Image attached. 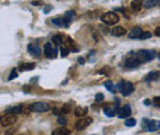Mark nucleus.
Instances as JSON below:
<instances>
[{
	"label": "nucleus",
	"instance_id": "1",
	"mask_svg": "<svg viewBox=\"0 0 160 135\" xmlns=\"http://www.w3.org/2000/svg\"><path fill=\"white\" fill-rule=\"evenodd\" d=\"M101 21L105 23V25H108V26H112V25H116L118 21H120V17L116 12L113 11H108V12H105L103 15L101 16Z\"/></svg>",
	"mask_w": 160,
	"mask_h": 135
},
{
	"label": "nucleus",
	"instance_id": "2",
	"mask_svg": "<svg viewBox=\"0 0 160 135\" xmlns=\"http://www.w3.org/2000/svg\"><path fill=\"white\" fill-rule=\"evenodd\" d=\"M137 58L141 60V63H147L151 62L155 58V52L154 50H149V49H142L137 53Z\"/></svg>",
	"mask_w": 160,
	"mask_h": 135
},
{
	"label": "nucleus",
	"instance_id": "3",
	"mask_svg": "<svg viewBox=\"0 0 160 135\" xmlns=\"http://www.w3.org/2000/svg\"><path fill=\"white\" fill-rule=\"evenodd\" d=\"M142 124L145 131H156L160 129V120H153V119H143Z\"/></svg>",
	"mask_w": 160,
	"mask_h": 135
},
{
	"label": "nucleus",
	"instance_id": "4",
	"mask_svg": "<svg viewBox=\"0 0 160 135\" xmlns=\"http://www.w3.org/2000/svg\"><path fill=\"white\" fill-rule=\"evenodd\" d=\"M30 109L32 112H37V113H42V112H47L51 109V106L47 102H34L30 106Z\"/></svg>",
	"mask_w": 160,
	"mask_h": 135
},
{
	"label": "nucleus",
	"instance_id": "5",
	"mask_svg": "<svg viewBox=\"0 0 160 135\" xmlns=\"http://www.w3.org/2000/svg\"><path fill=\"white\" fill-rule=\"evenodd\" d=\"M43 50H44V55H46L47 58L52 59V58L57 57V49H55V47H54L52 43H50V42H47V43L44 44Z\"/></svg>",
	"mask_w": 160,
	"mask_h": 135
},
{
	"label": "nucleus",
	"instance_id": "6",
	"mask_svg": "<svg viewBox=\"0 0 160 135\" xmlns=\"http://www.w3.org/2000/svg\"><path fill=\"white\" fill-rule=\"evenodd\" d=\"M91 123H93V119H91V118L81 117V118L75 123V128H76L78 130H83V129H85V128H88Z\"/></svg>",
	"mask_w": 160,
	"mask_h": 135
},
{
	"label": "nucleus",
	"instance_id": "7",
	"mask_svg": "<svg viewBox=\"0 0 160 135\" xmlns=\"http://www.w3.org/2000/svg\"><path fill=\"white\" fill-rule=\"evenodd\" d=\"M133 92H134V85L132 84L131 81H126V82L123 84L122 90H121L122 96H129V95Z\"/></svg>",
	"mask_w": 160,
	"mask_h": 135
},
{
	"label": "nucleus",
	"instance_id": "8",
	"mask_svg": "<svg viewBox=\"0 0 160 135\" xmlns=\"http://www.w3.org/2000/svg\"><path fill=\"white\" fill-rule=\"evenodd\" d=\"M27 50H29V53L33 57H39L41 55V48L37 43H30L29 47H27Z\"/></svg>",
	"mask_w": 160,
	"mask_h": 135
},
{
	"label": "nucleus",
	"instance_id": "9",
	"mask_svg": "<svg viewBox=\"0 0 160 135\" xmlns=\"http://www.w3.org/2000/svg\"><path fill=\"white\" fill-rule=\"evenodd\" d=\"M139 64H141V60L138 58H133V57L126 59V62H124V66H126L127 69H133V68L139 66Z\"/></svg>",
	"mask_w": 160,
	"mask_h": 135
},
{
	"label": "nucleus",
	"instance_id": "10",
	"mask_svg": "<svg viewBox=\"0 0 160 135\" xmlns=\"http://www.w3.org/2000/svg\"><path fill=\"white\" fill-rule=\"evenodd\" d=\"M16 122V117H15V114H8V116H5L3 119H1V124L3 126H10L12 125L14 123Z\"/></svg>",
	"mask_w": 160,
	"mask_h": 135
},
{
	"label": "nucleus",
	"instance_id": "11",
	"mask_svg": "<svg viewBox=\"0 0 160 135\" xmlns=\"http://www.w3.org/2000/svg\"><path fill=\"white\" fill-rule=\"evenodd\" d=\"M131 113H132V108L129 104H126V106H123L120 112H118V117L120 118H128L131 116Z\"/></svg>",
	"mask_w": 160,
	"mask_h": 135
},
{
	"label": "nucleus",
	"instance_id": "12",
	"mask_svg": "<svg viewBox=\"0 0 160 135\" xmlns=\"http://www.w3.org/2000/svg\"><path fill=\"white\" fill-rule=\"evenodd\" d=\"M142 33H143V30L139 26H136L133 30H131L128 36H129L131 39H139V37H141Z\"/></svg>",
	"mask_w": 160,
	"mask_h": 135
},
{
	"label": "nucleus",
	"instance_id": "13",
	"mask_svg": "<svg viewBox=\"0 0 160 135\" xmlns=\"http://www.w3.org/2000/svg\"><path fill=\"white\" fill-rule=\"evenodd\" d=\"M126 32H127V30L124 28V27L117 26V27H115V28L111 30V35L116 36V37H121V36H123V35H126Z\"/></svg>",
	"mask_w": 160,
	"mask_h": 135
},
{
	"label": "nucleus",
	"instance_id": "14",
	"mask_svg": "<svg viewBox=\"0 0 160 135\" xmlns=\"http://www.w3.org/2000/svg\"><path fill=\"white\" fill-rule=\"evenodd\" d=\"M160 79V72L159 71H151L149 72L148 75H145L144 80L147 81V82H151V81H156Z\"/></svg>",
	"mask_w": 160,
	"mask_h": 135
},
{
	"label": "nucleus",
	"instance_id": "15",
	"mask_svg": "<svg viewBox=\"0 0 160 135\" xmlns=\"http://www.w3.org/2000/svg\"><path fill=\"white\" fill-rule=\"evenodd\" d=\"M143 6L145 9H150V8H154V6H160V0H145Z\"/></svg>",
	"mask_w": 160,
	"mask_h": 135
},
{
	"label": "nucleus",
	"instance_id": "16",
	"mask_svg": "<svg viewBox=\"0 0 160 135\" xmlns=\"http://www.w3.org/2000/svg\"><path fill=\"white\" fill-rule=\"evenodd\" d=\"M51 21H52L53 25L58 26V27H68L69 26V23L65 21L64 18H52Z\"/></svg>",
	"mask_w": 160,
	"mask_h": 135
},
{
	"label": "nucleus",
	"instance_id": "17",
	"mask_svg": "<svg viewBox=\"0 0 160 135\" xmlns=\"http://www.w3.org/2000/svg\"><path fill=\"white\" fill-rule=\"evenodd\" d=\"M131 8L133 11H141V9L143 8V3L141 1V0H133V1L131 3Z\"/></svg>",
	"mask_w": 160,
	"mask_h": 135
},
{
	"label": "nucleus",
	"instance_id": "18",
	"mask_svg": "<svg viewBox=\"0 0 160 135\" xmlns=\"http://www.w3.org/2000/svg\"><path fill=\"white\" fill-rule=\"evenodd\" d=\"M86 113H88V108L86 107H78V108H75V111H74V114L76 117H79V118L84 117Z\"/></svg>",
	"mask_w": 160,
	"mask_h": 135
},
{
	"label": "nucleus",
	"instance_id": "19",
	"mask_svg": "<svg viewBox=\"0 0 160 135\" xmlns=\"http://www.w3.org/2000/svg\"><path fill=\"white\" fill-rule=\"evenodd\" d=\"M24 111L22 106H15V107H10L6 109V113H11V114H20Z\"/></svg>",
	"mask_w": 160,
	"mask_h": 135
},
{
	"label": "nucleus",
	"instance_id": "20",
	"mask_svg": "<svg viewBox=\"0 0 160 135\" xmlns=\"http://www.w3.org/2000/svg\"><path fill=\"white\" fill-rule=\"evenodd\" d=\"M75 16V12L73 11V10H70V11H67L65 14H64V16H63V18L65 20V21L68 22V23H70L72 21H73V17Z\"/></svg>",
	"mask_w": 160,
	"mask_h": 135
},
{
	"label": "nucleus",
	"instance_id": "21",
	"mask_svg": "<svg viewBox=\"0 0 160 135\" xmlns=\"http://www.w3.org/2000/svg\"><path fill=\"white\" fill-rule=\"evenodd\" d=\"M70 130L67 129V128H58L57 130H54L52 135H69Z\"/></svg>",
	"mask_w": 160,
	"mask_h": 135
},
{
	"label": "nucleus",
	"instance_id": "22",
	"mask_svg": "<svg viewBox=\"0 0 160 135\" xmlns=\"http://www.w3.org/2000/svg\"><path fill=\"white\" fill-rule=\"evenodd\" d=\"M34 66H36V64H34V63H25V64H21V65H20V70H25V71H27V70H32Z\"/></svg>",
	"mask_w": 160,
	"mask_h": 135
},
{
	"label": "nucleus",
	"instance_id": "23",
	"mask_svg": "<svg viewBox=\"0 0 160 135\" xmlns=\"http://www.w3.org/2000/svg\"><path fill=\"white\" fill-rule=\"evenodd\" d=\"M103 113H105L106 116H107V117H110V118L115 117V114H116L115 108H110V107H105V108H103Z\"/></svg>",
	"mask_w": 160,
	"mask_h": 135
},
{
	"label": "nucleus",
	"instance_id": "24",
	"mask_svg": "<svg viewBox=\"0 0 160 135\" xmlns=\"http://www.w3.org/2000/svg\"><path fill=\"white\" fill-rule=\"evenodd\" d=\"M103 85H105V87H106V89H107L110 92L115 93V92L117 91V90H116V87H115V85H113L112 82H111V81H106V82L103 84Z\"/></svg>",
	"mask_w": 160,
	"mask_h": 135
},
{
	"label": "nucleus",
	"instance_id": "25",
	"mask_svg": "<svg viewBox=\"0 0 160 135\" xmlns=\"http://www.w3.org/2000/svg\"><path fill=\"white\" fill-rule=\"evenodd\" d=\"M137 124V120L134 118H131V119H127L126 122H124V125L126 126H134Z\"/></svg>",
	"mask_w": 160,
	"mask_h": 135
},
{
	"label": "nucleus",
	"instance_id": "26",
	"mask_svg": "<svg viewBox=\"0 0 160 135\" xmlns=\"http://www.w3.org/2000/svg\"><path fill=\"white\" fill-rule=\"evenodd\" d=\"M53 43L57 44V45H62V43H63V38H62V36H54L53 37Z\"/></svg>",
	"mask_w": 160,
	"mask_h": 135
},
{
	"label": "nucleus",
	"instance_id": "27",
	"mask_svg": "<svg viewBox=\"0 0 160 135\" xmlns=\"http://www.w3.org/2000/svg\"><path fill=\"white\" fill-rule=\"evenodd\" d=\"M68 54H69V49L67 48V47L62 45V47H60V55H62V57H67Z\"/></svg>",
	"mask_w": 160,
	"mask_h": 135
},
{
	"label": "nucleus",
	"instance_id": "28",
	"mask_svg": "<svg viewBox=\"0 0 160 135\" xmlns=\"http://www.w3.org/2000/svg\"><path fill=\"white\" fill-rule=\"evenodd\" d=\"M150 37H151V33L150 32H143L142 35H141V37H139V39L144 41V39H149Z\"/></svg>",
	"mask_w": 160,
	"mask_h": 135
},
{
	"label": "nucleus",
	"instance_id": "29",
	"mask_svg": "<svg viewBox=\"0 0 160 135\" xmlns=\"http://www.w3.org/2000/svg\"><path fill=\"white\" fill-rule=\"evenodd\" d=\"M16 77H17V71H16V69H12L11 74L9 75V77H8V80H9V81H11V80L16 79Z\"/></svg>",
	"mask_w": 160,
	"mask_h": 135
},
{
	"label": "nucleus",
	"instance_id": "30",
	"mask_svg": "<svg viewBox=\"0 0 160 135\" xmlns=\"http://www.w3.org/2000/svg\"><path fill=\"white\" fill-rule=\"evenodd\" d=\"M103 98H105V96H103V95H102V93H97V95H96V96H95V101H96V102H97V103H100V102H102V101H103Z\"/></svg>",
	"mask_w": 160,
	"mask_h": 135
},
{
	"label": "nucleus",
	"instance_id": "31",
	"mask_svg": "<svg viewBox=\"0 0 160 135\" xmlns=\"http://www.w3.org/2000/svg\"><path fill=\"white\" fill-rule=\"evenodd\" d=\"M57 122H58V124H59V125H63V126H64V125L67 124V120H65V119H64L63 117H58Z\"/></svg>",
	"mask_w": 160,
	"mask_h": 135
},
{
	"label": "nucleus",
	"instance_id": "32",
	"mask_svg": "<svg viewBox=\"0 0 160 135\" xmlns=\"http://www.w3.org/2000/svg\"><path fill=\"white\" fill-rule=\"evenodd\" d=\"M69 111H70V104H65V106H63V108H62V112L63 113H68Z\"/></svg>",
	"mask_w": 160,
	"mask_h": 135
},
{
	"label": "nucleus",
	"instance_id": "33",
	"mask_svg": "<svg viewBox=\"0 0 160 135\" xmlns=\"http://www.w3.org/2000/svg\"><path fill=\"white\" fill-rule=\"evenodd\" d=\"M154 104L158 108H160V97H154Z\"/></svg>",
	"mask_w": 160,
	"mask_h": 135
},
{
	"label": "nucleus",
	"instance_id": "34",
	"mask_svg": "<svg viewBox=\"0 0 160 135\" xmlns=\"http://www.w3.org/2000/svg\"><path fill=\"white\" fill-rule=\"evenodd\" d=\"M51 9H52V6H51V5H47L46 8H44V10H43V11H44V14H48V12L51 11Z\"/></svg>",
	"mask_w": 160,
	"mask_h": 135
},
{
	"label": "nucleus",
	"instance_id": "35",
	"mask_svg": "<svg viewBox=\"0 0 160 135\" xmlns=\"http://www.w3.org/2000/svg\"><path fill=\"white\" fill-rule=\"evenodd\" d=\"M154 35H155V36H158V37H160V27H156V28H155Z\"/></svg>",
	"mask_w": 160,
	"mask_h": 135
},
{
	"label": "nucleus",
	"instance_id": "36",
	"mask_svg": "<svg viewBox=\"0 0 160 135\" xmlns=\"http://www.w3.org/2000/svg\"><path fill=\"white\" fill-rule=\"evenodd\" d=\"M78 63H79V64H84V63H85L84 58H79V59H78Z\"/></svg>",
	"mask_w": 160,
	"mask_h": 135
},
{
	"label": "nucleus",
	"instance_id": "37",
	"mask_svg": "<svg viewBox=\"0 0 160 135\" xmlns=\"http://www.w3.org/2000/svg\"><path fill=\"white\" fill-rule=\"evenodd\" d=\"M144 104H147V106L150 104V101H149V99H145V101H144Z\"/></svg>",
	"mask_w": 160,
	"mask_h": 135
},
{
	"label": "nucleus",
	"instance_id": "38",
	"mask_svg": "<svg viewBox=\"0 0 160 135\" xmlns=\"http://www.w3.org/2000/svg\"><path fill=\"white\" fill-rule=\"evenodd\" d=\"M0 122H1V117H0Z\"/></svg>",
	"mask_w": 160,
	"mask_h": 135
},
{
	"label": "nucleus",
	"instance_id": "39",
	"mask_svg": "<svg viewBox=\"0 0 160 135\" xmlns=\"http://www.w3.org/2000/svg\"><path fill=\"white\" fill-rule=\"evenodd\" d=\"M159 59H160V54H159Z\"/></svg>",
	"mask_w": 160,
	"mask_h": 135
}]
</instances>
